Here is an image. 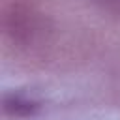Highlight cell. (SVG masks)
I'll list each match as a JSON object with an SVG mask.
<instances>
[{"instance_id": "obj_3", "label": "cell", "mask_w": 120, "mask_h": 120, "mask_svg": "<svg viewBox=\"0 0 120 120\" xmlns=\"http://www.w3.org/2000/svg\"><path fill=\"white\" fill-rule=\"evenodd\" d=\"M92 2H96V4H98V6H101V8L120 11V0H92Z\"/></svg>"}, {"instance_id": "obj_2", "label": "cell", "mask_w": 120, "mask_h": 120, "mask_svg": "<svg viewBox=\"0 0 120 120\" xmlns=\"http://www.w3.org/2000/svg\"><path fill=\"white\" fill-rule=\"evenodd\" d=\"M39 107L41 105L38 99L21 92H9L4 96V111L11 116H21V118L34 116L39 111Z\"/></svg>"}, {"instance_id": "obj_1", "label": "cell", "mask_w": 120, "mask_h": 120, "mask_svg": "<svg viewBox=\"0 0 120 120\" xmlns=\"http://www.w3.org/2000/svg\"><path fill=\"white\" fill-rule=\"evenodd\" d=\"M4 28L8 36L21 45H36L51 32L49 21L28 8H11L4 17Z\"/></svg>"}]
</instances>
